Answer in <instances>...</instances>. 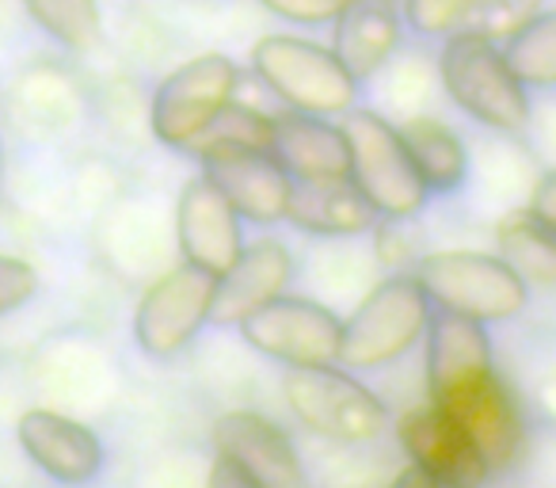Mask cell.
<instances>
[{"label": "cell", "mask_w": 556, "mask_h": 488, "mask_svg": "<svg viewBox=\"0 0 556 488\" xmlns=\"http://www.w3.org/2000/svg\"><path fill=\"white\" fill-rule=\"evenodd\" d=\"M340 130L348 138L351 172L348 179L358 187L374 214L386 222H408L427 207V187L412 164L401 130L386 115L370 108H351L340 115Z\"/></svg>", "instance_id": "obj_1"}, {"label": "cell", "mask_w": 556, "mask_h": 488, "mask_svg": "<svg viewBox=\"0 0 556 488\" xmlns=\"http://www.w3.org/2000/svg\"><path fill=\"white\" fill-rule=\"evenodd\" d=\"M416 283L434 310L457 313L477 325H500L526 310L530 287L495 252H431L416 264Z\"/></svg>", "instance_id": "obj_2"}, {"label": "cell", "mask_w": 556, "mask_h": 488, "mask_svg": "<svg viewBox=\"0 0 556 488\" xmlns=\"http://www.w3.org/2000/svg\"><path fill=\"white\" fill-rule=\"evenodd\" d=\"M439 77L450 100L488 130L522 134L530 126V88L518 85V77L503 62V50L492 42L462 32L446 35V47L439 54Z\"/></svg>", "instance_id": "obj_3"}, {"label": "cell", "mask_w": 556, "mask_h": 488, "mask_svg": "<svg viewBox=\"0 0 556 488\" xmlns=\"http://www.w3.org/2000/svg\"><path fill=\"white\" fill-rule=\"evenodd\" d=\"M252 70L287 111L332 118L358 108V80L320 42L298 35H263L252 50Z\"/></svg>", "instance_id": "obj_4"}, {"label": "cell", "mask_w": 556, "mask_h": 488, "mask_svg": "<svg viewBox=\"0 0 556 488\" xmlns=\"http://www.w3.org/2000/svg\"><path fill=\"white\" fill-rule=\"evenodd\" d=\"M427 317H431V302L419 290L416 275H389L343 321L340 366L343 371H381L396 363L424 340Z\"/></svg>", "instance_id": "obj_5"}, {"label": "cell", "mask_w": 556, "mask_h": 488, "mask_svg": "<svg viewBox=\"0 0 556 488\" xmlns=\"http://www.w3.org/2000/svg\"><path fill=\"white\" fill-rule=\"evenodd\" d=\"M282 393H287L290 412L305 431L343 442V447L370 442L389 427L386 401L343 366L287 371Z\"/></svg>", "instance_id": "obj_6"}, {"label": "cell", "mask_w": 556, "mask_h": 488, "mask_svg": "<svg viewBox=\"0 0 556 488\" xmlns=\"http://www.w3.org/2000/svg\"><path fill=\"white\" fill-rule=\"evenodd\" d=\"M237 88L240 70L229 54L191 58L156 85L149 103V130L161 146L187 149L225 103L237 100Z\"/></svg>", "instance_id": "obj_7"}, {"label": "cell", "mask_w": 556, "mask_h": 488, "mask_svg": "<svg viewBox=\"0 0 556 488\" xmlns=\"http://www.w3.org/2000/svg\"><path fill=\"white\" fill-rule=\"evenodd\" d=\"M240 336L252 351L275 359L287 371H309V366H340V336L343 321L328 305L309 298H275L252 317L240 321Z\"/></svg>", "instance_id": "obj_8"}, {"label": "cell", "mask_w": 556, "mask_h": 488, "mask_svg": "<svg viewBox=\"0 0 556 488\" xmlns=\"http://www.w3.org/2000/svg\"><path fill=\"white\" fill-rule=\"evenodd\" d=\"M217 275L179 264L141 295L134 313V340L149 359H176L210 325Z\"/></svg>", "instance_id": "obj_9"}, {"label": "cell", "mask_w": 556, "mask_h": 488, "mask_svg": "<svg viewBox=\"0 0 556 488\" xmlns=\"http://www.w3.org/2000/svg\"><path fill=\"white\" fill-rule=\"evenodd\" d=\"M431 404L446 409L462 424V431L472 439V447L480 450V458H484V465L492 473L510 470L526 454L530 424H526V412L518 404L515 389L495 371L480 374L477 381H469V386L454 389L450 397Z\"/></svg>", "instance_id": "obj_10"}, {"label": "cell", "mask_w": 556, "mask_h": 488, "mask_svg": "<svg viewBox=\"0 0 556 488\" xmlns=\"http://www.w3.org/2000/svg\"><path fill=\"white\" fill-rule=\"evenodd\" d=\"M396 439L412 458V465L427 473L439 488H484L492 480V470L484 465L480 450L439 404L427 401L404 412L396 424Z\"/></svg>", "instance_id": "obj_11"}, {"label": "cell", "mask_w": 556, "mask_h": 488, "mask_svg": "<svg viewBox=\"0 0 556 488\" xmlns=\"http://www.w3.org/2000/svg\"><path fill=\"white\" fill-rule=\"evenodd\" d=\"M176 240L184 264L222 275L244 249V222L232 202L217 191L210 176H194L184 184L176 202Z\"/></svg>", "instance_id": "obj_12"}, {"label": "cell", "mask_w": 556, "mask_h": 488, "mask_svg": "<svg viewBox=\"0 0 556 488\" xmlns=\"http://www.w3.org/2000/svg\"><path fill=\"white\" fill-rule=\"evenodd\" d=\"M214 447L260 488H305V465L294 439L263 412H225L214 424Z\"/></svg>", "instance_id": "obj_13"}, {"label": "cell", "mask_w": 556, "mask_h": 488, "mask_svg": "<svg viewBox=\"0 0 556 488\" xmlns=\"http://www.w3.org/2000/svg\"><path fill=\"white\" fill-rule=\"evenodd\" d=\"M20 447L31 458L35 470H42L58 485H92L103 470V442L92 427L54 409H31L20 416Z\"/></svg>", "instance_id": "obj_14"}, {"label": "cell", "mask_w": 556, "mask_h": 488, "mask_svg": "<svg viewBox=\"0 0 556 488\" xmlns=\"http://www.w3.org/2000/svg\"><path fill=\"white\" fill-rule=\"evenodd\" d=\"M294 279V256L278 237L252 240L240 249V256L217 275L214 305H210V325L237 328L244 317L263 310L267 302L287 295Z\"/></svg>", "instance_id": "obj_15"}, {"label": "cell", "mask_w": 556, "mask_h": 488, "mask_svg": "<svg viewBox=\"0 0 556 488\" xmlns=\"http://www.w3.org/2000/svg\"><path fill=\"white\" fill-rule=\"evenodd\" d=\"M202 176L217 184V191L232 202L240 222L275 225L287 217L294 179L278 168V161L263 149H217L199 157Z\"/></svg>", "instance_id": "obj_16"}, {"label": "cell", "mask_w": 556, "mask_h": 488, "mask_svg": "<svg viewBox=\"0 0 556 488\" xmlns=\"http://www.w3.org/2000/svg\"><path fill=\"white\" fill-rule=\"evenodd\" d=\"M270 157L294 184L309 179H348L351 153L340 123L302 111H278L270 115Z\"/></svg>", "instance_id": "obj_17"}, {"label": "cell", "mask_w": 556, "mask_h": 488, "mask_svg": "<svg viewBox=\"0 0 556 488\" xmlns=\"http://www.w3.org/2000/svg\"><path fill=\"white\" fill-rule=\"evenodd\" d=\"M427 340V401H442L454 389L495 371V348L484 325L457 313L434 310L424 328Z\"/></svg>", "instance_id": "obj_18"}, {"label": "cell", "mask_w": 556, "mask_h": 488, "mask_svg": "<svg viewBox=\"0 0 556 488\" xmlns=\"http://www.w3.org/2000/svg\"><path fill=\"white\" fill-rule=\"evenodd\" d=\"M404 39V20L396 0H351L332 20V54L363 85L386 70Z\"/></svg>", "instance_id": "obj_19"}, {"label": "cell", "mask_w": 556, "mask_h": 488, "mask_svg": "<svg viewBox=\"0 0 556 488\" xmlns=\"http://www.w3.org/2000/svg\"><path fill=\"white\" fill-rule=\"evenodd\" d=\"M282 222L313 237H363L378 229L381 217L351 179H309V184L290 187Z\"/></svg>", "instance_id": "obj_20"}, {"label": "cell", "mask_w": 556, "mask_h": 488, "mask_svg": "<svg viewBox=\"0 0 556 488\" xmlns=\"http://www.w3.org/2000/svg\"><path fill=\"white\" fill-rule=\"evenodd\" d=\"M401 130V141L424 179L427 195H450L469 179V149L465 141L439 118H408Z\"/></svg>", "instance_id": "obj_21"}, {"label": "cell", "mask_w": 556, "mask_h": 488, "mask_svg": "<svg viewBox=\"0 0 556 488\" xmlns=\"http://www.w3.org/2000/svg\"><path fill=\"white\" fill-rule=\"evenodd\" d=\"M500 252L495 256L526 283V287H556V233L538 225L530 214H515L500 225L495 233Z\"/></svg>", "instance_id": "obj_22"}, {"label": "cell", "mask_w": 556, "mask_h": 488, "mask_svg": "<svg viewBox=\"0 0 556 488\" xmlns=\"http://www.w3.org/2000/svg\"><path fill=\"white\" fill-rule=\"evenodd\" d=\"M500 50L507 70L515 73L522 88L548 92L556 85V16L548 9L533 24H526L522 32L510 35Z\"/></svg>", "instance_id": "obj_23"}, {"label": "cell", "mask_w": 556, "mask_h": 488, "mask_svg": "<svg viewBox=\"0 0 556 488\" xmlns=\"http://www.w3.org/2000/svg\"><path fill=\"white\" fill-rule=\"evenodd\" d=\"M27 16L65 50H92L103 39L100 0H24Z\"/></svg>", "instance_id": "obj_24"}, {"label": "cell", "mask_w": 556, "mask_h": 488, "mask_svg": "<svg viewBox=\"0 0 556 488\" xmlns=\"http://www.w3.org/2000/svg\"><path fill=\"white\" fill-rule=\"evenodd\" d=\"M217 149H270V115H263L260 108H248V103L229 100L210 126L199 134V138L187 146V153L199 161L206 153H217Z\"/></svg>", "instance_id": "obj_25"}, {"label": "cell", "mask_w": 556, "mask_h": 488, "mask_svg": "<svg viewBox=\"0 0 556 488\" xmlns=\"http://www.w3.org/2000/svg\"><path fill=\"white\" fill-rule=\"evenodd\" d=\"M541 12H545V0H469L457 32L492 42V47H503L510 35L533 24Z\"/></svg>", "instance_id": "obj_26"}, {"label": "cell", "mask_w": 556, "mask_h": 488, "mask_svg": "<svg viewBox=\"0 0 556 488\" xmlns=\"http://www.w3.org/2000/svg\"><path fill=\"white\" fill-rule=\"evenodd\" d=\"M465 9H469V0H404L401 20L416 35L434 39V35H454Z\"/></svg>", "instance_id": "obj_27"}, {"label": "cell", "mask_w": 556, "mask_h": 488, "mask_svg": "<svg viewBox=\"0 0 556 488\" xmlns=\"http://www.w3.org/2000/svg\"><path fill=\"white\" fill-rule=\"evenodd\" d=\"M35 295H39V275H35V267L27 264V260L4 256V252H0V317L24 310Z\"/></svg>", "instance_id": "obj_28"}, {"label": "cell", "mask_w": 556, "mask_h": 488, "mask_svg": "<svg viewBox=\"0 0 556 488\" xmlns=\"http://www.w3.org/2000/svg\"><path fill=\"white\" fill-rule=\"evenodd\" d=\"M260 4L278 20L317 27V24H332V20L348 9L351 0H260Z\"/></svg>", "instance_id": "obj_29"}, {"label": "cell", "mask_w": 556, "mask_h": 488, "mask_svg": "<svg viewBox=\"0 0 556 488\" xmlns=\"http://www.w3.org/2000/svg\"><path fill=\"white\" fill-rule=\"evenodd\" d=\"M526 214H530L538 225H545V229L556 233V176H553V172H548V176H541V184H538V191H533Z\"/></svg>", "instance_id": "obj_30"}, {"label": "cell", "mask_w": 556, "mask_h": 488, "mask_svg": "<svg viewBox=\"0 0 556 488\" xmlns=\"http://www.w3.org/2000/svg\"><path fill=\"white\" fill-rule=\"evenodd\" d=\"M206 488H260L252 477H248L244 470H237V465L229 462V458L217 454L214 465H210V477H206Z\"/></svg>", "instance_id": "obj_31"}, {"label": "cell", "mask_w": 556, "mask_h": 488, "mask_svg": "<svg viewBox=\"0 0 556 488\" xmlns=\"http://www.w3.org/2000/svg\"><path fill=\"white\" fill-rule=\"evenodd\" d=\"M389 488H439V485H434V480L427 477V473H419L416 465H408V470L396 473L393 485H389Z\"/></svg>", "instance_id": "obj_32"}, {"label": "cell", "mask_w": 556, "mask_h": 488, "mask_svg": "<svg viewBox=\"0 0 556 488\" xmlns=\"http://www.w3.org/2000/svg\"><path fill=\"white\" fill-rule=\"evenodd\" d=\"M0 176H4V149H0Z\"/></svg>", "instance_id": "obj_33"}]
</instances>
